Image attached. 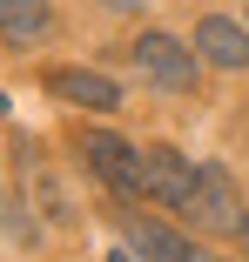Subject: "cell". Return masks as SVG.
Wrapping results in <instances>:
<instances>
[{"label":"cell","instance_id":"1","mask_svg":"<svg viewBox=\"0 0 249 262\" xmlns=\"http://www.w3.org/2000/svg\"><path fill=\"white\" fill-rule=\"evenodd\" d=\"M182 215L202 229V235H236V222H242V195H236V182H229V168H195V182H189V195H182Z\"/></svg>","mask_w":249,"mask_h":262},{"label":"cell","instance_id":"2","mask_svg":"<svg viewBox=\"0 0 249 262\" xmlns=\"http://www.w3.org/2000/svg\"><path fill=\"white\" fill-rule=\"evenodd\" d=\"M128 61L141 68L148 88H162V94H189V88H195V47H182L175 34H155V27L135 34Z\"/></svg>","mask_w":249,"mask_h":262},{"label":"cell","instance_id":"3","mask_svg":"<svg viewBox=\"0 0 249 262\" xmlns=\"http://www.w3.org/2000/svg\"><path fill=\"white\" fill-rule=\"evenodd\" d=\"M189 182H195V168H189L182 148H169V141L135 148V202H169V208H182Z\"/></svg>","mask_w":249,"mask_h":262},{"label":"cell","instance_id":"4","mask_svg":"<svg viewBox=\"0 0 249 262\" xmlns=\"http://www.w3.org/2000/svg\"><path fill=\"white\" fill-rule=\"evenodd\" d=\"M47 94L68 101V108H88V115H115L121 108V88L94 68H47Z\"/></svg>","mask_w":249,"mask_h":262},{"label":"cell","instance_id":"5","mask_svg":"<svg viewBox=\"0 0 249 262\" xmlns=\"http://www.w3.org/2000/svg\"><path fill=\"white\" fill-rule=\"evenodd\" d=\"M195 61L209 68H249V27L229 14H202L195 20Z\"/></svg>","mask_w":249,"mask_h":262},{"label":"cell","instance_id":"6","mask_svg":"<svg viewBox=\"0 0 249 262\" xmlns=\"http://www.w3.org/2000/svg\"><path fill=\"white\" fill-rule=\"evenodd\" d=\"M81 155H88V168L101 175L121 202H135V148H128V141H115V135H88Z\"/></svg>","mask_w":249,"mask_h":262},{"label":"cell","instance_id":"7","mask_svg":"<svg viewBox=\"0 0 249 262\" xmlns=\"http://www.w3.org/2000/svg\"><path fill=\"white\" fill-rule=\"evenodd\" d=\"M121 235H128L148 262H189V249H195V242H182L175 229H162L155 215H135V208H121Z\"/></svg>","mask_w":249,"mask_h":262},{"label":"cell","instance_id":"8","mask_svg":"<svg viewBox=\"0 0 249 262\" xmlns=\"http://www.w3.org/2000/svg\"><path fill=\"white\" fill-rule=\"evenodd\" d=\"M0 34H7V40L47 34V0H0Z\"/></svg>","mask_w":249,"mask_h":262},{"label":"cell","instance_id":"9","mask_svg":"<svg viewBox=\"0 0 249 262\" xmlns=\"http://www.w3.org/2000/svg\"><path fill=\"white\" fill-rule=\"evenodd\" d=\"M189 262H222V255H209V249H189Z\"/></svg>","mask_w":249,"mask_h":262},{"label":"cell","instance_id":"10","mask_svg":"<svg viewBox=\"0 0 249 262\" xmlns=\"http://www.w3.org/2000/svg\"><path fill=\"white\" fill-rule=\"evenodd\" d=\"M236 242H242V249H249V215H242V222H236Z\"/></svg>","mask_w":249,"mask_h":262},{"label":"cell","instance_id":"11","mask_svg":"<svg viewBox=\"0 0 249 262\" xmlns=\"http://www.w3.org/2000/svg\"><path fill=\"white\" fill-rule=\"evenodd\" d=\"M0 208H7V202H0Z\"/></svg>","mask_w":249,"mask_h":262}]
</instances>
